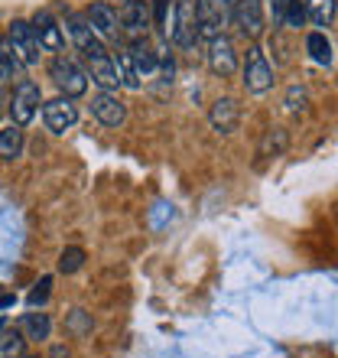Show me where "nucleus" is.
I'll use <instances>...</instances> for the list:
<instances>
[{
  "instance_id": "nucleus-1",
  "label": "nucleus",
  "mask_w": 338,
  "mask_h": 358,
  "mask_svg": "<svg viewBox=\"0 0 338 358\" xmlns=\"http://www.w3.org/2000/svg\"><path fill=\"white\" fill-rule=\"evenodd\" d=\"M163 39L176 43L179 49H192L198 39H202L196 0H176V3H172V17H169V23H166V36Z\"/></svg>"
},
{
  "instance_id": "nucleus-2",
  "label": "nucleus",
  "mask_w": 338,
  "mask_h": 358,
  "mask_svg": "<svg viewBox=\"0 0 338 358\" xmlns=\"http://www.w3.org/2000/svg\"><path fill=\"white\" fill-rule=\"evenodd\" d=\"M49 78H52V85L59 88V94H66V98H82V94L88 92V72H84L72 56H66V52L52 56V62H49Z\"/></svg>"
},
{
  "instance_id": "nucleus-3",
  "label": "nucleus",
  "mask_w": 338,
  "mask_h": 358,
  "mask_svg": "<svg viewBox=\"0 0 338 358\" xmlns=\"http://www.w3.org/2000/svg\"><path fill=\"white\" fill-rule=\"evenodd\" d=\"M196 10L202 39L221 36L228 23H235V0H196Z\"/></svg>"
},
{
  "instance_id": "nucleus-4",
  "label": "nucleus",
  "mask_w": 338,
  "mask_h": 358,
  "mask_svg": "<svg viewBox=\"0 0 338 358\" xmlns=\"http://www.w3.org/2000/svg\"><path fill=\"white\" fill-rule=\"evenodd\" d=\"M153 27V10L150 0H127L121 10V36L127 43H137V39H147Z\"/></svg>"
},
{
  "instance_id": "nucleus-5",
  "label": "nucleus",
  "mask_w": 338,
  "mask_h": 358,
  "mask_svg": "<svg viewBox=\"0 0 338 358\" xmlns=\"http://www.w3.org/2000/svg\"><path fill=\"white\" fill-rule=\"evenodd\" d=\"M241 82H244V88L251 94H263L273 88V66L267 62V56H263L260 46H251L244 56V69H241Z\"/></svg>"
},
{
  "instance_id": "nucleus-6",
  "label": "nucleus",
  "mask_w": 338,
  "mask_h": 358,
  "mask_svg": "<svg viewBox=\"0 0 338 358\" xmlns=\"http://www.w3.org/2000/svg\"><path fill=\"white\" fill-rule=\"evenodd\" d=\"M39 104H43V92H39L36 82H29V78L17 82L13 98H10V121L20 124V127H27V124L36 117Z\"/></svg>"
},
{
  "instance_id": "nucleus-7",
  "label": "nucleus",
  "mask_w": 338,
  "mask_h": 358,
  "mask_svg": "<svg viewBox=\"0 0 338 358\" xmlns=\"http://www.w3.org/2000/svg\"><path fill=\"white\" fill-rule=\"evenodd\" d=\"M43 124H46V131H52V134L72 131V127L78 124L75 98L59 94V98H52V101H43Z\"/></svg>"
},
{
  "instance_id": "nucleus-8",
  "label": "nucleus",
  "mask_w": 338,
  "mask_h": 358,
  "mask_svg": "<svg viewBox=\"0 0 338 358\" xmlns=\"http://www.w3.org/2000/svg\"><path fill=\"white\" fill-rule=\"evenodd\" d=\"M205 59H208L212 76H218V78H228V76H235L237 72V49H235V43H231L225 33L215 36V39H208Z\"/></svg>"
},
{
  "instance_id": "nucleus-9",
  "label": "nucleus",
  "mask_w": 338,
  "mask_h": 358,
  "mask_svg": "<svg viewBox=\"0 0 338 358\" xmlns=\"http://www.w3.org/2000/svg\"><path fill=\"white\" fill-rule=\"evenodd\" d=\"M7 39L13 43V49H17V56H20L23 66H36L43 46H39L36 33H33V23H27V20H13L10 29H7Z\"/></svg>"
},
{
  "instance_id": "nucleus-10",
  "label": "nucleus",
  "mask_w": 338,
  "mask_h": 358,
  "mask_svg": "<svg viewBox=\"0 0 338 358\" xmlns=\"http://www.w3.org/2000/svg\"><path fill=\"white\" fill-rule=\"evenodd\" d=\"M66 33H68V39L78 46V52H84V56H91V52L104 49L101 36L91 29L88 13H68V17H66Z\"/></svg>"
},
{
  "instance_id": "nucleus-11",
  "label": "nucleus",
  "mask_w": 338,
  "mask_h": 358,
  "mask_svg": "<svg viewBox=\"0 0 338 358\" xmlns=\"http://www.w3.org/2000/svg\"><path fill=\"white\" fill-rule=\"evenodd\" d=\"M29 23H33V33H36L43 52H56V56H59V52H62V46H66V33H62V27H59V20L52 17L49 10H39Z\"/></svg>"
},
{
  "instance_id": "nucleus-12",
  "label": "nucleus",
  "mask_w": 338,
  "mask_h": 358,
  "mask_svg": "<svg viewBox=\"0 0 338 358\" xmlns=\"http://www.w3.org/2000/svg\"><path fill=\"white\" fill-rule=\"evenodd\" d=\"M84 59H88V76H91V82H98L104 92L121 88V72H117V62H114V56L108 49H98V52H91V56H84Z\"/></svg>"
},
{
  "instance_id": "nucleus-13",
  "label": "nucleus",
  "mask_w": 338,
  "mask_h": 358,
  "mask_svg": "<svg viewBox=\"0 0 338 358\" xmlns=\"http://www.w3.org/2000/svg\"><path fill=\"white\" fill-rule=\"evenodd\" d=\"M91 114H94V121L104 124V127H121V124L127 121L124 101L114 92H104V88L91 98Z\"/></svg>"
},
{
  "instance_id": "nucleus-14",
  "label": "nucleus",
  "mask_w": 338,
  "mask_h": 358,
  "mask_svg": "<svg viewBox=\"0 0 338 358\" xmlns=\"http://www.w3.org/2000/svg\"><path fill=\"white\" fill-rule=\"evenodd\" d=\"M88 20H91V29L101 39H117L121 36V13L108 3V0H94L91 7L84 10Z\"/></svg>"
},
{
  "instance_id": "nucleus-15",
  "label": "nucleus",
  "mask_w": 338,
  "mask_h": 358,
  "mask_svg": "<svg viewBox=\"0 0 338 358\" xmlns=\"http://www.w3.org/2000/svg\"><path fill=\"white\" fill-rule=\"evenodd\" d=\"M208 124H212V131L228 137V134L237 131V124H241V104L235 98H218L212 104V111H208Z\"/></svg>"
},
{
  "instance_id": "nucleus-16",
  "label": "nucleus",
  "mask_w": 338,
  "mask_h": 358,
  "mask_svg": "<svg viewBox=\"0 0 338 358\" xmlns=\"http://www.w3.org/2000/svg\"><path fill=\"white\" fill-rule=\"evenodd\" d=\"M235 27L241 36L257 39L263 33V3L260 0H237L235 3Z\"/></svg>"
},
{
  "instance_id": "nucleus-17",
  "label": "nucleus",
  "mask_w": 338,
  "mask_h": 358,
  "mask_svg": "<svg viewBox=\"0 0 338 358\" xmlns=\"http://www.w3.org/2000/svg\"><path fill=\"white\" fill-rule=\"evenodd\" d=\"M127 52L133 59V69H137V76L140 82H150V78L160 76V52L147 43V39H137V43H127Z\"/></svg>"
},
{
  "instance_id": "nucleus-18",
  "label": "nucleus",
  "mask_w": 338,
  "mask_h": 358,
  "mask_svg": "<svg viewBox=\"0 0 338 358\" xmlns=\"http://www.w3.org/2000/svg\"><path fill=\"white\" fill-rule=\"evenodd\" d=\"M20 332L27 336V342H43L49 339V332H52V320H49L46 313H23V320H20Z\"/></svg>"
},
{
  "instance_id": "nucleus-19",
  "label": "nucleus",
  "mask_w": 338,
  "mask_h": 358,
  "mask_svg": "<svg viewBox=\"0 0 338 358\" xmlns=\"http://www.w3.org/2000/svg\"><path fill=\"white\" fill-rule=\"evenodd\" d=\"M27 147V137H23V127L20 124H10L0 131V160H17Z\"/></svg>"
},
{
  "instance_id": "nucleus-20",
  "label": "nucleus",
  "mask_w": 338,
  "mask_h": 358,
  "mask_svg": "<svg viewBox=\"0 0 338 358\" xmlns=\"http://www.w3.org/2000/svg\"><path fill=\"white\" fill-rule=\"evenodd\" d=\"M286 143H290V134L283 131V127H270V131L263 134L260 147H257V157H263V160L283 157V150H286Z\"/></svg>"
},
{
  "instance_id": "nucleus-21",
  "label": "nucleus",
  "mask_w": 338,
  "mask_h": 358,
  "mask_svg": "<svg viewBox=\"0 0 338 358\" xmlns=\"http://www.w3.org/2000/svg\"><path fill=\"white\" fill-rule=\"evenodd\" d=\"M306 52H309V59L316 66H332V43L325 39L322 29H316V33L306 36Z\"/></svg>"
},
{
  "instance_id": "nucleus-22",
  "label": "nucleus",
  "mask_w": 338,
  "mask_h": 358,
  "mask_svg": "<svg viewBox=\"0 0 338 358\" xmlns=\"http://www.w3.org/2000/svg\"><path fill=\"white\" fill-rule=\"evenodd\" d=\"M114 62H117V72H121V85L131 88V92H137L143 82H140V76H137V69H133V59H131V52H127V46L117 49Z\"/></svg>"
},
{
  "instance_id": "nucleus-23",
  "label": "nucleus",
  "mask_w": 338,
  "mask_h": 358,
  "mask_svg": "<svg viewBox=\"0 0 338 358\" xmlns=\"http://www.w3.org/2000/svg\"><path fill=\"white\" fill-rule=\"evenodd\" d=\"M20 69H27V66L20 62V56H17V49H13V43L3 36V39H0V82H3V78H13Z\"/></svg>"
},
{
  "instance_id": "nucleus-24",
  "label": "nucleus",
  "mask_w": 338,
  "mask_h": 358,
  "mask_svg": "<svg viewBox=\"0 0 338 358\" xmlns=\"http://www.w3.org/2000/svg\"><path fill=\"white\" fill-rule=\"evenodd\" d=\"M306 10L316 27H329L335 20V0H306Z\"/></svg>"
},
{
  "instance_id": "nucleus-25",
  "label": "nucleus",
  "mask_w": 338,
  "mask_h": 358,
  "mask_svg": "<svg viewBox=\"0 0 338 358\" xmlns=\"http://www.w3.org/2000/svg\"><path fill=\"white\" fill-rule=\"evenodd\" d=\"M27 336L23 332H3L0 336V358H23Z\"/></svg>"
},
{
  "instance_id": "nucleus-26",
  "label": "nucleus",
  "mask_w": 338,
  "mask_h": 358,
  "mask_svg": "<svg viewBox=\"0 0 338 358\" xmlns=\"http://www.w3.org/2000/svg\"><path fill=\"white\" fill-rule=\"evenodd\" d=\"M84 267V251L75 245L62 248V255H59V271L62 273H78Z\"/></svg>"
},
{
  "instance_id": "nucleus-27",
  "label": "nucleus",
  "mask_w": 338,
  "mask_h": 358,
  "mask_svg": "<svg viewBox=\"0 0 338 358\" xmlns=\"http://www.w3.org/2000/svg\"><path fill=\"white\" fill-rule=\"evenodd\" d=\"M306 20H309L306 3H300V0H286V20H283V27L300 29V27H306Z\"/></svg>"
},
{
  "instance_id": "nucleus-28",
  "label": "nucleus",
  "mask_w": 338,
  "mask_h": 358,
  "mask_svg": "<svg viewBox=\"0 0 338 358\" xmlns=\"http://www.w3.org/2000/svg\"><path fill=\"white\" fill-rule=\"evenodd\" d=\"M49 293H52V277H39V283L29 290L27 303H29V310H43L49 300Z\"/></svg>"
},
{
  "instance_id": "nucleus-29",
  "label": "nucleus",
  "mask_w": 338,
  "mask_h": 358,
  "mask_svg": "<svg viewBox=\"0 0 338 358\" xmlns=\"http://www.w3.org/2000/svg\"><path fill=\"white\" fill-rule=\"evenodd\" d=\"M283 104H286V111L290 114H302L306 108H309V92H306L302 85H293L290 92H286V101Z\"/></svg>"
},
{
  "instance_id": "nucleus-30",
  "label": "nucleus",
  "mask_w": 338,
  "mask_h": 358,
  "mask_svg": "<svg viewBox=\"0 0 338 358\" xmlns=\"http://www.w3.org/2000/svg\"><path fill=\"white\" fill-rule=\"evenodd\" d=\"M68 329L78 332V336H84V332H91V316L84 310H75L72 316H68Z\"/></svg>"
},
{
  "instance_id": "nucleus-31",
  "label": "nucleus",
  "mask_w": 338,
  "mask_h": 358,
  "mask_svg": "<svg viewBox=\"0 0 338 358\" xmlns=\"http://www.w3.org/2000/svg\"><path fill=\"white\" fill-rule=\"evenodd\" d=\"M49 358H72V352H68L66 345H52V349H49Z\"/></svg>"
},
{
  "instance_id": "nucleus-32",
  "label": "nucleus",
  "mask_w": 338,
  "mask_h": 358,
  "mask_svg": "<svg viewBox=\"0 0 338 358\" xmlns=\"http://www.w3.org/2000/svg\"><path fill=\"white\" fill-rule=\"evenodd\" d=\"M13 303H17V296H10V293L7 296H0V310H3V306H13Z\"/></svg>"
},
{
  "instance_id": "nucleus-33",
  "label": "nucleus",
  "mask_w": 338,
  "mask_h": 358,
  "mask_svg": "<svg viewBox=\"0 0 338 358\" xmlns=\"http://www.w3.org/2000/svg\"><path fill=\"white\" fill-rule=\"evenodd\" d=\"M3 332H7V320H0V336H3Z\"/></svg>"
},
{
  "instance_id": "nucleus-34",
  "label": "nucleus",
  "mask_w": 338,
  "mask_h": 358,
  "mask_svg": "<svg viewBox=\"0 0 338 358\" xmlns=\"http://www.w3.org/2000/svg\"><path fill=\"white\" fill-rule=\"evenodd\" d=\"M235 3H237V0H235Z\"/></svg>"
}]
</instances>
